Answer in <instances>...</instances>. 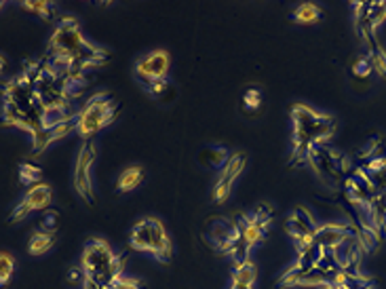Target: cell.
I'll list each match as a JSON object with an SVG mask.
<instances>
[{
    "mask_svg": "<svg viewBox=\"0 0 386 289\" xmlns=\"http://www.w3.org/2000/svg\"><path fill=\"white\" fill-rule=\"evenodd\" d=\"M49 55H59L72 61L70 72L87 74L89 70L104 66L108 53L85 41L74 17H61L49 41Z\"/></svg>",
    "mask_w": 386,
    "mask_h": 289,
    "instance_id": "cell-1",
    "label": "cell"
},
{
    "mask_svg": "<svg viewBox=\"0 0 386 289\" xmlns=\"http://www.w3.org/2000/svg\"><path fill=\"white\" fill-rule=\"evenodd\" d=\"M294 118V152L289 156V165H300L306 160L314 146H323L336 133V118L317 114L304 104L292 108Z\"/></svg>",
    "mask_w": 386,
    "mask_h": 289,
    "instance_id": "cell-2",
    "label": "cell"
},
{
    "mask_svg": "<svg viewBox=\"0 0 386 289\" xmlns=\"http://www.w3.org/2000/svg\"><path fill=\"white\" fill-rule=\"evenodd\" d=\"M120 112V106L114 102L110 93H98L83 106L78 112V133L87 140H93V136L108 127Z\"/></svg>",
    "mask_w": 386,
    "mask_h": 289,
    "instance_id": "cell-3",
    "label": "cell"
},
{
    "mask_svg": "<svg viewBox=\"0 0 386 289\" xmlns=\"http://www.w3.org/2000/svg\"><path fill=\"white\" fill-rule=\"evenodd\" d=\"M116 258V253L110 249V245L102 239H91L85 245L83 258H81V268L85 272V277L95 279L98 275H102Z\"/></svg>",
    "mask_w": 386,
    "mask_h": 289,
    "instance_id": "cell-4",
    "label": "cell"
},
{
    "mask_svg": "<svg viewBox=\"0 0 386 289\" xmlns=\"http://www.w3.org/2000/svg\"><path fill=\"white\" fill-rule=\"evenodd\" d=\"M93 160H95V146L93 140H87L78 152V160L74 167V188L87 203H93V182H91Z\"/></svg>",
    "mask_w": 386,
    "mask_h": 289,
    "instance_id": "cell-5",
    "label": "cell"
},
{
    "mask_svg": "<svg viewBox=\"0 0 386 289\" xmlns=\"http://www.w3.org/2000/svg\"><path fill=\"white\" fill-rule=\"evenodd\" d=\"M243 167H245V154H241V152L233 154L226 160V165L222 167V173H219V178H217V182L213 186V203L215 205L226 203V199L230 197L233 184L241 175Z\"/></svg>",
    "mask_w": 386,
    "mask_h": 289,
    "instance_id": "cell-6",
    "label": "cell"
},
{
    "mask_svg": "<svg viewBox=\"0 0 386 289\" xmlns=\"http://www.w3.org/2000/svg\"><path fill=\"white\" fill-rule=\"evenodd\" d=\"M169 63H171L169 53L158 49V51H152V53H148L144 59L138 61L136 74H138V78L148 87V85L154 83V81H163V78H167Z\"/></svg>",
    "mask_w": 386,
    "mask_h": 289,
    "instance_id": "cell-7",
    "label": "cell"
},
{
    "mask_svg": "<svg viewBox=\"0 0 386 289\" xmlns=\"http://www.w3.org/2000/svg\"><path fill=\"white\" fill-rule=\"evenodd\" d=\"M51 199H53V188L49 186V184H34L32 186L28 192H25V197H23V201L19 203V207L13 211V217H11V222H19V220H23L28 213H32V211H41V209H45L49 203H51Z\"/></svg>",
    "mask_w": 386,
    "mask_h": 289,
    "instance_id": "cell-8",
    "label": "cell"
},
{
    "mask_svg": "<svg viewBox=\"0 0 386 289\" xmlns=\"http://www.w3.org/2000/svg\"><path fill=\"white\" fill-rule=\"evenodd\" d=\"M209 239L217 247L219 253L230 255L235 241L239 239V231L235 226L233 217H215L209 222Z\"/></svg>",
    "mask_w": 386,
    "mask_h": 289,
    "instance_id": "cell-9",
    "label": "cell"
},
{
    "mask_svg": "<svg viewBox=\"0 0 386 289\" xmlns=\"http://www.w3.org/2000/svg\"><path fill=\"white\" fill-rule=\"evenodd\" d=\"M346 195H348V201L355 205V207H365L372 203V199L376 197V190L374 186L369 184V180L365 178V173L361 169H355L348 178H346Z\"/></svg>",
    "mask_w": 386,
    "mask_h": 289,
    "instance_id": "cell-10",
    "label": "cell"
},
{
    "mask_svg": "<svg viewBox=\"0 0 386 289\" xmlns=\"http://www.w3.org/2000/svg\"><path fill=\"white\" fill-rule=\"evenodd\" d=\"M78 129V118H72V120H66V122H59V125H53V127H43L36 133H32V152L34 154H41L45 148H49L53 142L61 140L70 136L72 131Z\"/></svg>",
    "mask_w": 386,
    "mask_h": 289,
    "instance_id": "cell-11",
    "label": "cell"
},
{
    "mask_svg": "<svg viewBox=\"0 0 386 289\" xmlns=\"http://www.w3.org/2000/svg\"><path fill=\"white\" fill-rule=\"evenodd\" d=\"M5 102L15 104L23 114L32 108V104L36 102L34 85H32L25 76L13 78L5 85Z\"/></svg>",
    "mask_w": 386,
    "mask_h": 289,
    "instance_id": "cell-12",
    "label": "cell"
},
{
    "mask_svg": "<svg viewBox=\"0 0 386 289\" xmlns=\"http://www.w3.org/2000/svg\"><path fill=\"white\" fill-rule=\"evenodd\" d=\"M359 231H355L348 224H325V226L317 228L314 233V243L323 251H334L342 241L348 237H355Z\"/></svg>",
    "mask_w": 386,
    "mask_h": 289,
    "instance_id": "cell-13",
    "label": "cell"
},
{
    "mask_svg": "<svg viewBox=\"0 0 386 289\" xmlns=\"http://www.w3.org/2000/svg\"><path fill=\"white\" fill-rule=\"evenodd\" d=\"M146 222L150 228V253L160 262H169L173 247H171V239H169L165 226L156 217H146Z\"/></svg>",
    "mask_w": 386,
    "mask_h": 289,
    "instance_id": "cell-14",
    "label": "cell"
},
{
    "mask_svg": "<svg viewBox=\"0 0 386 289\" xmlns=\"http://www.w3.org/2000/svg\"><path fill=\"white\" fill-rule=\"evenodd\" d=\"M125 262H127V253H120L114 258V262L102 272L95 277V281H98L104 289H110L118 279H122V272H125Z\"/></svg>",
    "mask_w": 386,
    "mask_h": 289,
    "instance_id": "cell-15",
    "label": "cell"
},
{
    "mask_svg": "<svg viewBox=\"0 0 386 289\" xmlns=\"http://www.w3.org/2000/svg\"><path fill=\"white\" fill-rule=\"evenodd\" d=\"M144 182V169L142 167H127L120 175H118V182H116V188H118V192H131V190H136L140 184Z\"/></svg>",
    "mask_w": 386,
    "mask_h": 289,
    "instance_id": "cell-16",
    "label": "cell"
},
{
    "mask_svg": "<svg viewBox=\"0 0 386 289\" xmlns=\"http://www.w3.org/2000/svg\"><path fill=\"white\" fill-rule=\"evenodd\" d=\"M257 279V268L251 260L247 262H241V264H235V270H233V285H243V287H253Z\"/></svg>",
    "mask_w": 386,
    "mask_h": 289,
    "instance_id": "cell-17",
    "label": "cell"
},
{
    "mask_svg": "<svg viewBox=\"0 0 386 289\" xmlns=\"http://www.w3.org/2000/svg\"><path fill=\"white\" fill-rule=\"evenodd\" d=\"M129 243H131V247L138 249V251H148L150 253V228H148V222L146 220L138 222L136 226L131 228V235H129Z\"/></svg>",
    "mask_w": 386,
    "mask_h": 289,
    "instance_id": "cell-18",
    "label": "cell"
},
{
    "mask_svg": "<svg viewBox=\"0 0 386 289\" xmlns=\"http://www.w3.org/2000/svg\"><path fill=\"white\" fill-rule=\"evenodd\" d=\"M53 245H55V233H43V231H39V233L32 235L30 245H28V251H30L32 255H43V253H47Z\"/></svg>",
    "mask_w": 386,
    "mask_h": 289,
    "instance_id": "cell-19",
    "label": "cell"
},
{
    "mask_svg": "<svg viewBox=\"0 0 386 289\" xmlns=\"http://www.w3.org/2000/svg\"><path fill=\"white\" fill-rule=\"evenodd\" d=\"M228 160V148L224 146H209L201 152V163L209 165V167H224Z\"/></svg>",
    "mask_w": 386,
    "mask_h": 289,
    "instance_id": "cell-20",
    "label": "cell"
},
{
    "mask_svg": "<svg viewBox=\"0 0 386 289\" xmlns=\"http://www.w3.org/2000/svg\"><path fill=\"white\" fill-rule=\"evenodd\" d=\"M3 125H9V127H19V129H25L28 131V118L25 114L11 102H5V110H3Z\"/></svg>",
    "mask_w": 386,
    "mask_h": 289,
    "instance_id": "cell-21",
    "label": "cell"
},
{
    "mask_svg": "<svg viewBox=\"0 0 386 289\" xmlns=\"http://www.w3.org/2000/svg\"><path fill=\"white\" fill-rule=\"evenodd\" d=\"M319 17H321V9L314 3H302L294 13V21L304 23V25H310V23L319 21Z\"/></svg>",
    "mask_w": 386,
    "mask_h": 289,
    "instance_id": "cell-22",
    "label": "cell"
},
{
    "mask_svg": "<svg viewBox=\"0 0 386 289\" xmlns=\"http://www.w3.org/2000/svg\"><path fill=\"white\" fill-rule=\"evenodd\" d=\"M321 255H323V249H321V247L314 243V245L308 247L306 251L298 253V262H296V266L302 268V270H310V268H314V266L319 264Z\"/></svg>",
    "mask_w": 386,
    "mask_h": 289,
    "instance_id": "cell-23",
    "label": "cell"
},
{
    "mask_svg": "<svg viewBox=\"0 0 386 289\" xmlns=\"http://www.w3.org/2000/svg\"><path fill=\"white\" fill-rule=\"evenodd\" d=\"M23 9L32 11L41 15L45 21H55L57 19V13H55V5L53 3H34V0H28V3H21Z\"/></svg>",
    "mask_w": 386,
    "mask_h": 289,
    "instance_id": "cell-24",
    "label": "cell"
},
{
    "mask_svg": "<svg viewBox=\"0 0 386 289\" xmlns=\"http://www.w3.org/2000/svg\"><path fill=\"white\" fill-rule=\"evenodd\" d=\"M148 91H150V95H154V98H158V100H171L175 95V89L171 87V83L167 78L150 83Z\"/></svg>",
    "mask_w": 386,
    "mask_h": 289,
    "instance_id": "cell-25",
    "label": "cell"
},
{
    "mask_svg": "<svg viewBox=\"0 0 386 289\" xmlns=\"http://www.w3.org/2000/svg\"><path fill=\"white\" fill-rule=\"evenodd\" d=\"M41 178H43L41 167H36V165H30V163L19 165V182H21L23 186H30V184H41Z\"/></svg>",
    "mask_w": 386,
    "mask_h": 289,
    "instance_id": "cell-26",
    "label": "cell"
},
{
    "mask_svg": "<svg viewBox=\"0 0 386 289\" xmlns=\"http://www.w3.org/2000/svg\"><path fill=\"white\" fill-rule=\"evenodd\" d=\"M15 270V260L11 258L9 253H0V287H5Z\"/></svg>",
    "mask_w": 386,
    "mask_h": 289,
    "instance_id": "cell-27",
    "label": "cell"
},
{
    "mask_svg": "<svg viewBox=\"0 0 386 289\" xmlns=\"http://www.w3.org/2000/svg\"><path fill=\"white\" fill-rule=\"evenodd\" d=\"M384 19H386V3H372L369 15H367L369 25H372V28H378Z\"/></svg>",
    "mask_w": 386,
    "mask_h": 289,
    "instance_id": "cell-28",
    "label": "cell"
},
{
    "mask_svg": "<svg viewBox=\"0 0 386 289\" xmlns=\"http://www.w3.org/2000/svg\"><path fill=\"white\" fill-rule=\"evenodd\" d=\"M292 217H296L302 226L306 228V231H310V233H317V224H314V220H312V215L304 209V207H296L294 209V213H292Z\"/></svg>",
    "mask_w": 386,
    "mask_h": 289,
    "instance_id": "cell-29",
    "label": "cell"
},
{
    "mask_svg": "<svg viewBox=\"0 0 386 289\" xmlns=\"http://www.w3.org/2000/svg\"><path fill=\"white\" fill-rule=\"evenodd\" d=\"M255 224H260V226H264V228H268V224H270V220H272V211H270V207L268 205H262V207H257L255 211H253V215H249Z\"/></svg>",
    "mask_w": 386,
    "mask_h": 289,
    "instance_id": "cell-30",
    "label": "cell"
},
{
    "mask_svg": "<svg viewBox=\"0 0 386 289\" xmlns=\"http://www.w3.org/2000/svg\"><path fill=\"white\" fill-rule=\"evenodd\" d=\"M245 108L247 110H257V108H260L262 106V91L260 89H249L247 93H245Z\"/></svg>",
    "mask_w": 386,
    "mask_h": 289,
    "instance_id": "cell-31",
    "label": "cell"
},
{
    "mask_svg": "<svg viewBox=\"0 0 386 289\" xmlns=\"http://www.w3.org/2000/svg\"><path fill=\"white\" fill-rule=\"evenodd\" d=\"M57 222H59V213L57 211H47L41 220V231L43 233H55Z\"/></svg>",
    "mask_w": 386,
    "mask_h": 289,
    "instance_id": "cell-32",
    "label": "cell"
},
{
    "mask_svg": "<svg viewBox=\"0 0 386 289\" xmlns=\"http://www.w3.org/2000/svg\"><path fill=\"white\" fill-rule=\"evenodd\" d=\"M372 70H374V66H372L369 55L367 57H359L355 63H352V72H355V76H367Z\"/></svg>",
    "mask_w": 386,
    "mask_h": 289,
    "instance_id": "cell-33",
    "label": "cell"
},
{
    "mask_svg": "<svg viewBox=\"0 0 386 289\" xmlns=\"http://www.w3.org/2000/svg\"><path fill=\"white\" fill-rule=\"evenodd\" d=\"M110 289H142V285H140V281L138 279H129V277H122V279H118Z\"/></svg>",
    "mask_w": 386,
    "mask_h": 289,
    "instance_id": "cell-34",
    "label": "cell"
},
{
    "mask_svg": "<svg viewBox=\"0 0 386 289\" xmlns=\"http://www.w3.org/2000/svg\"><path fill=\"white\" fill-rule=\"evenodd\" d=\"M68 281H70V283L85 281V272H83V268H72V270L68 272Z\"/></svg>",
    "mask_w": 386,
    "mask_h": 289,
    "instance_id": "cell-35",
    "label": "cell"
},
{
    "mask_svg": "<svg viewBox=\"0 0 386 289\" xmlns=\"http://www.w3.org/2000/svg\"><path fill=\"white\" fill-rule=\"evenodd\" d=\"M83 289H104L98 281L95 279H91V277H85V281H83Z\"/></svg>",
    "mask_w": 386,
    "mask_h": 289,
    "instance_id": "cell-36",
    "label": "cell"
},
{
    "mask_svg": "<svg viewBox=\"0 0 386 289\" xmlns=\"http://www.w3.org/2000/svg\"><path fill=\"white\" fill-rule=\"evenodd\" d=\"M5 68H7V59H5L3 55H0V74L5 72Z\"/></svg>",
    "mask_w": 386,
    "mask_h": 289,
    "instance_id": "cell-37",
    "label": "cell"
},
{
    "mask_svg": "<svg viewBox=\"0 0 386 289\" xmlns=\"http://www.w3.org/2000/svg\"><path fill=\"white\" fill-rule=\"evenodd\" d=\"M230 289H253V287H243V285H233Z\"/></svg>",
    "mask_w": 386,
    "mask_h": 289,
    "instance_id": "cell-38",
    "label": "cell"
},
{
    "mask_svg": "<svg viewBox=\"0 0 386 289\" xmlns=\"http://www.w3.org/2000/svg\"><path fill=\"white\" fill-rule=\"evenodd\" d=\"M3 7H5V3H0V9H3Z\"/></svg>",
    "mask_w": 386,
    "mask_h": 289,
    "instance_id": "cell-39",
    "label": "cell"
}]
</instances>
